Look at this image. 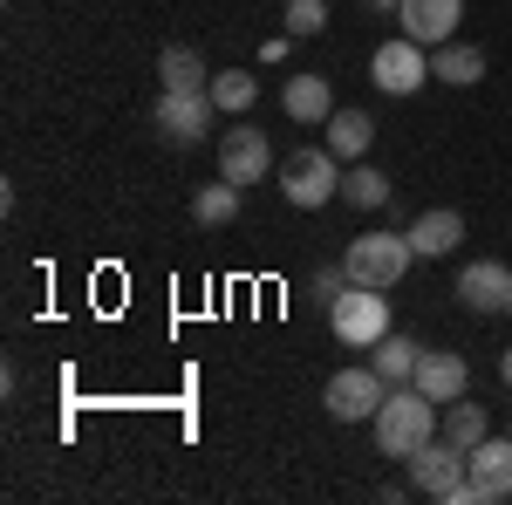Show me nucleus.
I'll list each match as a JSON object with an SVG mask.
<instances>
[{"instance_id": "nucleus-1", "label": "nucleus", "mask_w": 512, "mask_h": 505, "mask_svg": "<svg viewBox=\"0 0 512 505\" xmlns=\"http://www.w3.org/2000/svg\"><path fill=\"white\" fill-rule=\"evenodd\" d=\"M369 424H376V451H383V458H417L437 437V403L417 383H396Z\"/></svg>"}, {"instance_id": "nucleus-2", "label": "nucleus", "mask_w": 512, "mask_h": 505, "mask_svg": "<svg viewBox=\"0 0 512 505\" xmlns=\"http://www.w3.org/2000/svg\"><path fill=\"white\" fill-rule=\"evenodd\" d=\"M410 465V485L424 492V499H444V505H472V451H458L451 437H431L417 458H403Z\"/></svg>"}, {"instance_id": "nucleus-3", "label": "nucleus", "mask_w": 512, "mask_h": 505, "mask_svg": "<svg viewBox=\"0 0 512 505\" xmlns=\"http://www.w3.org/2000/svg\"><path fill=\"white\" fill-rule=\"evenodd\" d=\"M280 198L294 205V212H321L328 198H342V157L328 151V144H308V151H294L280 164Z\"/></svg>"}, {"instance_id": "nucleus-4", "label": "nucleus", "mask_w": 512, "mask_h": 505, "mask_svg": "<svg viewBox=\"0 0 512 505\" xmlns=\"http://www.w3.org/2000/svg\"><path fill=\"white\" fill-rule=\"evenodd\" d=\"M328 328H335V342L342 349H376L383 335H390V301H383V287H342L335 301H328Z\"/></svg>"}, {"instance_id": "nucleus-5", "label": "nucleus", "mask_w": 512, "mask_h": 505, "mask_svg": "<svg viewBox=\"0 0 512 505\" xmlns=\"http://www.w3.org/2000/svg\"><path fill=\"white\" fill-rule=\"evenodd\" d=\"M410 260H417L410 233H362V239H349V253H342V267H349L355 287H383V294L410 273Z\"/></svg>"}, {"instance_id": "nucleus-6", "label": "nucleus", "mask_w": 512, "mask_h": 505, "mask_svg": "<svg viewBox=\"0 0 512 505\" xmlns=\"http://www.w3.org/2000/svg\"><path fill=\"white\" fill-rule=\"evenodd\" d=\"M369 76H376L383 96H417L424 76H431V55H424V41L396 35V41H383V48L369 55Z\"/></svg>"}, {"instance_id": "nucleus-7", "label": "nucleus", "mask_w": 512, "mask_h": 505, "mask_svg": "<svg viewBox=\"0 0 512 505\" xmlns=\"http://www.w3.org/2000/svg\"><path fill=\"white\" fill-rule=\"evenodd\" d=\"M383 396H390V383L376 369H342V376H328V389H321V403H328L335 424H369L383 410Z\"/></svg>"}, {"instance_id": "nucleus-8", "label": "nucleus", "mask_w": 512, "mask_h": 505, "mask_svg": "<svg viewBox=\"0 0 512 505\" xmlns=\"http://www.w3.org/2000/svg\"><path fill=\"white\" fill-rule=\"evenodd\" d=\"M267 171H274V144H267L253 123H239V130L219 137V178H233L239 192H246V185H260Z\"/></svg>"}, {"instance_id": "nucleus-9", "label": "nucleus", "mask_w": 512, "mask_h": 505, "mask_svg": "<svg viewBox=\"0 0 512 505\" xmlns=\"http://www.w3.org/2000/svg\"><path fill=\"white\" fill-rule=\"evenodd\" d=\"M212 117H219L212 89H205V96H178V89H164V96H158V130L171 137V144H198V137L212 130Z\"/></svg>"}, {"instance_id": "nucleus-10", "label": "nucleus", "mask_w": 512, "mask_h": 505, "mask_svg": "<svg viewBox=\"0 0 512 505\" xmlns=\"http://www.w3.org/2000/svg\"><path fill=\"white\" fill-rule=\"evenodd\" d=\"M396 21H403V35H410V41L444 48V41L458 35V21H465V0H403Z\"/></svg>"}, {"instance_id": "nucleus-11", "label": "nucleus", "mask_w": 512, "mask_h": 505, "mask_svg": "<svg viewBox=\"0 0 512 505\" xmlns=\"http://www.w3.org/2000/svg\"><path fill=\"white\" fill-rule=\"evenodd\" d=\"M512 499V437H485L472 451V505H506Z\"/></svg>"}, {"instance_id": "nucleus-12", "label": "nucleus", "mask_w": 512, "mask_h": 505, "mask_svg": "<svg viewBox=\"0 0 512 505\" xmlns=\"http://www.w3.org/2000/svg\"><path fill=\"white\" fill-rule=\"evenodd\" d=\"M458 301L472 314H506L512 308V267L506 260H478L458 273Z\"/></svg>"}, {"instance_id": "nucleus-13", "label": "nucleus", "mask_w": 512, "mask_h": 505, "mask_svg": "<svg viewBox=\"0 0 512 505\" xmlns=\"http://www.w3.org/2000/svg\"><path fill=\"white\" fill-rule=\"evenodd\" d=\"M410 383L424 389L431 403H458V396L472 389V369H465V355H458V349H424V355H417V376H410Z\"/></svg>"}, {"instance_id": "nucleus-14", "label": "nucleus", "mask_w": 512, "mask_h": 505, "mask_svg": "<svg viewBox=\"0 0 512 505\" xmlns=\"http://www.w3.org/2000/svg\"><path fill=\"white\" fill-rule=\"evenodd\" d=\"M403 233H410V246H417V260H444V253H458V239H465V212L431 205V212H417Z\"/></svg>"}, {"instance_id": "nucleus-15", "label": "nucleus", "mask_w": 512, "mask_h": 505, "mask_svg": "<svg viewBox=\"0 0 512 505\" xmlns=\"http://www.w3.org/2000/svg\"><path fill=\"white\" fill-rule=\"evenodd\" d=\"M280 110H287L294 123H315V130H321V123L335 117L342 103H335L328 76H287V89H280Z\"/></svg>"}, {"instance_id": "nucleus-16", "label": "nucleus", "mask_w": 512, "mask_h": 505, "mask_svg": "<svg viewBox=\"0 0 512 505\" xmlns=\"http://www.w3.org/2000/svg\"><path fill=\"white\" fill-rule=\"evenodd\" d=\"M158 82H164V89H178V96H205V89H212V69H205L198 48L178 41V48H164V55H158Z\"/></svg>"}, {"instance_id": "nucleus-17", "label": "nucleus", "mask_w": 512, "mask_h": 505, "mask_svg": "<svg viewBox=\"0 0 512 505\" xmlns=\"http://www.w3.org/2000/svg\"><path fill=\"white\" fill-rule=\"evenodd\" d=\"M431 76L451 82V89H472L478 76H485V48H472V41H444V48H431Z\"/></svg>"}, {"instance_id": "nucleus-18", "label": "nucleus", "mask_w": 512, "mask_h": 505, "mask_svg": "<svg viewBox=\"0 0 512 505\" xmlns=\"http://www.w3.org/2000/svg\"><path fill=\"white\" fill-rule=\"evenodd\" d=\"M437 437H451L458 451H478L485 437H492V417H485V403H444V417H437Z\"/></svg>"}, {"instance_id": "nucleus-19", "label": "nucleus", "mask_w": 512, "mask_h": 505, "mask_svg": "<svg viewBox=\"0 0 512 505\" xmlns=\"http://www.w3.org/2000/svg\"><path fill=\"white\" fill-rule=\"evenodd\" d=\"M321 130H328V151L349 157V164H362V157H369V137H376V123L362 117V110H335Z\"/></svg>"}, {"instance_id": "nucleus-20", "label": "nucleus", "mask_w": 512, "mask_h": 505, "mask_svg": "<svg viewBox=\"0 0 512 505\" xmlns=\"http://www.w3.org/2000/svg\"><path fill=\"white\" fill-rule=\"evenodd\" d=\"M417 342H403V335H383V342H376V349H369V369H376V376H383V383H410V376H417Z\"/></svg>"}, {"instance_id": "nucleus-21", "label": "nucleus", "mask_w": 512, "mask_h": 505, "mask_svg": "<svg viewBox=\"0 0 512 505\" xmlns=\"http://www.w3.org/2000/svg\"><path fill=\"white\" fill-rule=\"evenodd\" d=\"M342 198H349L355 212H376V205H390V178H383V171L362 157L355 171H342Z\"/></svg>"}, {"instance_id": "nucleus-22", "label": "nucleus", "mask_w": 512, "mask_h": 505, "mask_svg": "<svg viewBox=\"0 0 512 505\" xmlns=\"http://www.w3.org/2000/svg\"><path fill=\"white\" fill-rule=\"evenodd\" d=\"M253 96H260V82L246 76V69H219V76H212V103H219V117H246Z\"/></svg>"}, {"instance_id": "nucleus-23", "label": "nucleus", "mask_w": 512, "mask_h": 505, "mask_svg": "<svg viewBox=\"0 0 512 505\" xmlns=\"http://www.w3.org/2000/svg\"><path fill=\"white\" fill-rule=\"evenodd\" d=\"M192 219H198V226H233V219H239V185H233V178L205 185V192L192 198Z\"/></svg>"}, {"instance_id": "nucleus-24", "label": "nucleus", "mask_w": 512, "mask_h": 505, "mask_svg": "<svg viewBox=\"0 0 512 505\" xmlns=\"http://www.w3.org/2000/svg\"><path fill=\"white\" fill-rule=\"evenodd\" d=\"M321 28H328V7L321 0H287V35L294 41H315Z\"/></svg>"}, {"instance_id": "nucleus-25", "label": "nucleus", "mask_w": 512, "mask_h": 505, "mask_svg": "<svg viewBox=\"0 0 512 505\" xmlns=\"http://www.w3.org/2000/svg\"><path fill=\"white\" fill-rule=\"evenodd\" d=\"M342 287H349V267H315V280H308V294H315V301H335Z\"/></svg>"}, {"instance_id": "nucleus-26", "label": "nucleus", "mask_w": 512, "mask_h": 505, "mask_svg": "<svg viewBox=\"0 0 512 505\" xmlns=\"http://www.w3.org/2000/svg\"><path fill=\"white\" fill-rule=\"evenodd\" d=\"M499 376H506V389H512V349H506V355H499Z\"/></svg>"}, {"instance_id": "nucleus-27", "label": "nucleus", "mask_w": 512, "mask_h": 505, "mask_svg": "<svg viewBox=\"0 0 512 505\" xmlns=\"http://www.w3.org/2000/svg\"><path fill=\"white\" fill-rule=\"evenodd\" d=\"M369 7H383V14H396V7H403V0H369Z\"/></svg>"}, {"instance_id": "nucleus-28", "label": "nucleus", "mask_w": 512, "mask_h": 505, "mask_svg": "<svg viewBox=\"0 0 512 505\" xmlns=\"http://www.w3.org/2000/svg\"><path fill=\"white\" fill-rule=\"evenodd\" d=\"M506 314H512V308H506Z\"/></svg>"}]
</instances>
